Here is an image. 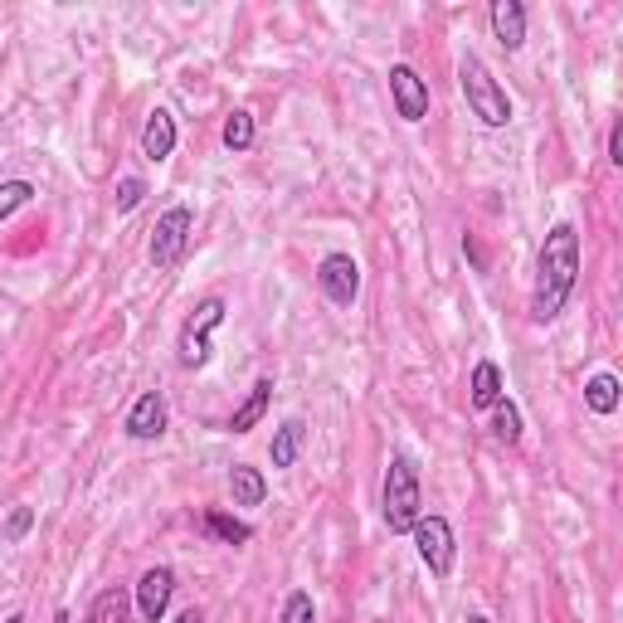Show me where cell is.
<instances>
[{"label":"cell","mask_w":623,"mask_h":623,"mask_svg":"<svg viewBox=\"0 0 623 623\" xmlns=\"http://www.w3.org/2000/svg\"><path fill=\"white\" fill-rule=\"evenodd\" d=\"M580 283V235L575 225H555L541 243V263H536V292H531V322H555L570 308Z\"/></svg>","instance_id":"1"},{"label":"cell","mask_w":623,"mask_h":623,"mask_svg":"<svg viewBox=\"0 0 623 623\" xmlns=\"http://www.w3.org/2000/svg\"><path fill=\"white\" fill-rule=\"evenodd\" d=\"M381 511L390 536H409L414 521L424 517V492H419V473H414L409 454H395L385 468V492H381Z\"/></svg>","instance_id":"2"},{"label":"cell","mask_w":623,"mask_h":623,"mask_svg":"<svg viewBox=\"0 0 623 623\" xmlns=\"http://www.w3.org/2000/svg\"><path fill=\"white\" fill-rule=\"evenodd\" d=\"M458 89H463L473 117H478L482 127H507V122H511V97H507V89L492 79V69H487L478 54H463L458 59Z\"/></svg>","instance_id":"3"},{"label":"cell","mask_w":623,"mask_h":623,"mask_svg":"<svg viewBox=\"0 0 623 623\" xmlns=\"http://www.w3.org/2000/svg\"><path fill=\"white\" fill-rule=\"evenodd\" d=\"M219 322H225V298H205L200 308L186 316V326H180L176 336V361L186 365V371H205L210 365V336L219 332Z\"/></svg>","instance_id":"4"},{"label":"cell","mask_w":623,"mask_h":623,"mask_svg":"<svg viewBox=\"0 0 623 623\" xmlns=\"http://www.w3.org/2000/svg\"><path fill=\"white\" fill-rule=\"evenodd\" d=\"M190 235H195V210L190 205H170V210L156 219V229H152V263L156 268H176L180 259H186V249H190Z\"/></svg>","instance_id":"5"},{"label":"cell","mask_w":623,"mask_h":623,"mask_svg":"<svg viewBox=\"0 0 623 623\" xmlns=\"http://www.w3.org/2000/svg\"><path fill=\"white\" fill-rule=\"evenodd\" d=\"M409 536H414V551H419V560L429 565L434 580H448V575H454L458 546H454V527H448L444 517H419Z\"/></svg>","instance_id":"6"},{"label":"cell","mask_w":623,"mask_h":623,"mask_svg":"<svg viewBox=\"0 0 623 623\" xmlns=\"http://www.w3.org/2000/svg\"><path fill=\"white\" fill-rule=\"evenodd\" d=\"M316 288L336 302V308H351L361 298V263L351 253H326L322 268H316Z\"/></svg>","instance_id":"7"},{"label":"cell","mask_w":623,"mask_h":623,"mask_svg":"<svg viewBox=\"0 0 623 623\" xmlns=\"http://www.w3.org/2000/svg\"><path fill=\"white\" fill-rule=\"evenodd\" d=\"M390 97H395L399 122H424L429 117V83L419 79L414 64H395L390 69Z\"/></svg>","instance_id":"8"},{"label":"cell","mask_w":623,"mask_h":623,"mask_svg":"<svg viewBox=\"0 0 623 623\" xmlns=\"http://www.w3.org/2000/svg\"><path fill=\"white\" fill-rule=\"evenodd\" d=\"M170 594H176V570H170V565H152L137 580V594H132V600H137V614L146 623H162L166 609H170Z\"/></svg>","instance_id":"9"},{"label":"cell","mask_w":623,"mask_h":623,"mask_svg":"<svg viewBox=\"0 0 623 623\" xmlns=\"http://www.w3.org/2000/svg\"><path fill=\"white\" fill-rule=\"evenodd\" d=\"M127 438H137V444H152V438H162L166 434V399H162V390H142L137 395V405L127 409Z\"/></svg>","instance_id":"10"},{"label":"cell","mask_w":623,"mask_h":623,"mask_svg":"<svg viewBox=\"0 0 623 623\" xmlns=\"http://www.w3.org/2000/svg\"><path fill=\"white\" fill-rule=\"evenodd\" d=\"M487 15H492V34L507 54H517V49L527 44V6H521V0H492Z\"/></svg>","instance_id":"11"},{"label":"cell","mask_w":623,"mask_h":623,"mask_svg":"<svg viewBox=\"0 0 623 623\" xmlns=\"http://www.w3.org/2000/svg\"><path fill=\"white\" fill-rule=\"evenodd\" d=\"M170 152H176V117H170L166 107H156L142 127V156L146 162H166Z\"/></svg>","instance_id":"12"},{"label":"cell","mask_w":623,"mask_h":623,"mask_svg":"<svg viewBox=\"0 0 623 623\" xmlns=\"http://www.w3.org/2000/svg\"><path fill=\"white\" fill-rule=\"evenodd\" d=\"M268 405H273V375H263V381H253V390L243 395V405L235 409V419H229V429L235 434H249V429H259L263 424V414Z\"/></svg>","instance_id":"13"},{"label":"cell","mask_w":623,"mask_h":623,"mask_svg":"<svg viewBox=\"0 0 623 623\" xmlns=\"http://www.w3.org/2000/svg\"><path fill=\"white\" fill-rule=\"evenodd\" d=\"M502 395V371H497V361H478L473 365V381H468V405L473 409H492Z\"/></svg>","instance_id":"14"},{"label":"cell","mask_w":623,"mask_h":623,"mask_svg":"<svg viewBox=\"0 0 623 623\" xmlns=\"http://www.w3.org/2000/svg\"><path fill=\"white\" fill-rule=\"evenodd\" d=\"M302 438H308V424L302 419H288L273 429V444H268V458H273V468H292L302 454Z\"/></svg>","instance_id":"15"},{"label":"cell","mask_w":623,"mask_h":623,"mask_svg":"<svg viewBox=\"0 0 623 623\" xmlns=\"http://www.w3.org/2000/svg\"><path fill=\"white\" fill-rule=\"evenodd\" d=\"M229 497H235V507H263V497H268L263 473L249 468V463H235V473H229Z\"/></svg>","instance_id":"16"},{"label":"cell","mask_w":623,"mask_h":623,"mask_svg":"<svg viewBox=\"0 0 623 623\" xmlns=\"http://www.w3.org/2000/svg\"><path fill=\"white\" fill-rule=\"evenodd\" d=\"M619 399H623V390H619V375H590V385H584V405H590L594 414H614L619 409Z\"/></svg>","instance_id":"17"},{"label":"cell","mask_w":623,"mask_h":623,"mask_svg":"<svg viewBox=\"0 0 623 623\" xmlns=\"http://www.w3.org/2000/svg\"><path fill=\"white\" fill-rule=\"evenodd\" d=\"M127 614H132V594L127 590H103L93 600V609H89V623H127Z\"/></svg>","instance_id":"18"},{"label":"cell","mask_w":623,"mask_h":623,"mask_svg":"<svg viewBox=\"0 0 623 623\" xmlns=\"http://www.w3.org/2000/svg\"><path fill=\"white\" fill-rule=\"evenodd\" d=\"M205 531L219 536L225 546H249V541H253V527H249V521L225 517V511H210V517H205Z\"/></svg>","instance_id":"19"},{"label":"cell","mask_w":623,"mask_h":623,"mask_svg":"<svg viewBox=\"0 0 623 623\" xmlns=\"http://www.w3.org/2000/svg\"><path fill=\"white\" fill-rule=\"evenodd\" d=\"M492 438L497 444H521V409L511 399H497L492 405Z\"/></svg>","instance_id":"20"},{"label":"cell","mask_w":623,"mask_h":623,"mask_svg":"<svg viewBox=\"0 0 623 623\" xmlns=\"http://www.w3.org/2000/svg\"><path fill=\"white\" fill-rule=\"evenodd\" d=\"M225 146H229V152H249V146H253V117L243 113V107L225 117Z\"/></svg>","instance_id":"21"},{"label":"cell","mask_w":623,"mask_h":623,"mask_svg":"<svg viewBox=\"0 0 623 623\" xmlns=\"http://www.w3.org/2000/svg\"><path fill=\"white\" fill-rule=\"evenodd\" d=\"M30 200H34V186H30V180H6V186H0V225H6V219L15 215V210H24Z\"/></svg>","instance_id":"22"},{"label":"cell","mask_w":623,"mask_h":623,"mask_svg":"<svg viewBox=\"0 0 623 623\" xmlns=\"http://www.w3.org/2000/svg\"><path fill=\"white\" fill-rule=\"evenodd\" d=\"M278 623H316L312 594H308V590H292V594H288V604H283V619H278Z\"/></svg>","instance_id":"23"},{"label":"cell","mask_w":623,"mask_h":623,"mask_svg":"<svg viewBox=\"0 0 623 623\" xmlns=\"http://www.w3.org/2000/svg\"><path fill=\"white\" fill-rule=\"evenodd\" d=\"M142 195H146V180H142V176H122V180H117V195H113V200H117V215H132V210H137Z\"/></svg>","instance_id":"24"},{"label":"cell","mask_w":623,"mask_h":623,"mask_svg":"<svg viewBox=\"0 0 623 623\" xmlns=\"http://www.w3.org/2000/svg\"><path fill=\"white\" fill-rule=\"evenodd\" d=\"M30 527H34V507H15V511H10V521L0 527V536H6V541H24Z\"/></svg>","instance_id":"25"},{"label":"cell","mask_w":623,"mask_h":623,"mask_svg":"<svg viewBox=\"0 0 623 623\" xmlns=\"http://www.w3.org/2000/svg\"><path fill=\"white\" fill-rule=\"evenodd\" d=\"M609 162H614V166H623V127H614V132H609Z\"/></svg>","instance_id":"26"},{"label":"cell","mask_w":623,"mask_h":623,"mask_svg":"<svg viewBox=\"0 0 623 623\" xmlns=\"http://www.w3.org/2000/svg\"><path fill=\"white\" fill-rule=\"evenodd\" d=\"M170 623H205V614H200V609H180V614L170 619Z\"/></svg>","instance_id":"27"},{"label":"cell","mask_w":623,"mask_h":623,"mask_svg":"<svg viewBox=\"0 0 623 623\" xmlns=\"http://www.w3.org/2000/svg\"><path fill=\"white\" fill-rule=\"evenodd\" d=\"M468 623H492V619H487V614H468Z\"/></svg>","instance_id":"28"},{"label":"cell","mask_w":623,"mask_h":623,"mask_svg":"<svg viewBox=\"0 0 623 623\" xmlns=\"http://www.w3.org/2000/svg\"><path fill=\"white\" fill-rule=\"evenodd\" d=\"M54 623H73V619H69V614H64V609H59V614H54Z\"/></svg>","instance_id":"29"},{"label":"cell","mask_w":623,"mask_h":623,"mask_svg":"<svg viewBox=\"0 0 623 623\" xmlns=\"http://www.w3.org/2000/svg\"><path fill=\"white\" fill-rule=\"evenodd\" d=\"M6 623H24V619H20V614H10V619H6Z\"/></svg>","instance_id":"30"}]
</instances>
